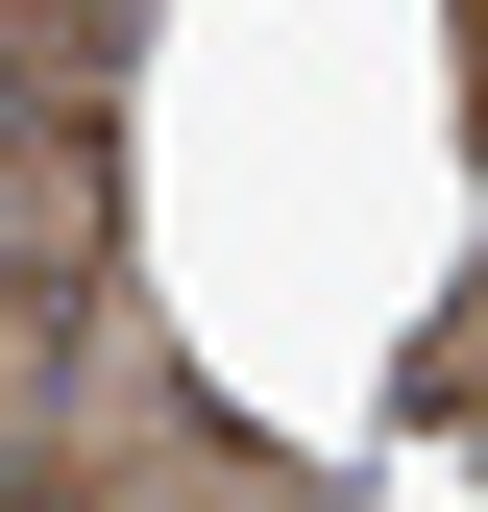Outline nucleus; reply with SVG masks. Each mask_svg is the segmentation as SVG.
I'll return each mask as SVG.
<instances>
[{
    "label": "nucleus",
    "instance_id": "1",
    "mask_svg": "<svg viewBox=\"0 0 488 512\" xmlns=\"http://www.w3.org/2000/svg\"><path fill=\"white\" fill-rule=\"evenodd\" d=\"M25 512H342L318 464H293V439H220V415H171L147 366H98V415L49 439V488Z\"/></svg>",
    "mask_w": 488,
    "mask_h": 512
},
{
    "label": "nucleus",
    "instance_id": "2",
    "mask_svg": "<svg viewBox=\"0 0 488 512\" xmlns=\"http://www.w3.org/2000/svg\"><path fill=\"white\" fill-rule=\"evenodd\" d=\"M122 25H147V0H0V122H98Z\"/></svg>",
    "mask_w": 488,
    "mask_h": 512
},
{
    "label": "nucleus",
    "instance_id": "3",
    "mask_svg": "<svg viewBox=\"0 0 488 512\" xmlns=\"http://www.w3.org/2000/svg\"><path fill=\"white\" fill-rule=\"evenodd\" d=\"M415 415H488V269H464L440 317H415Z\"/></svg>",
    "mask_w": 488,
    "mask_h": 512
},
{
    "label": "nucleus",
    "instance_id": "4",
    "mask_svg": "<svg viewBox=\"0 0 488 512\" xmlns=\"http://www.w3.org/2000/svg\"><path fill=\"white\" fill-rule=\"evenodd\" d=\"M464 171H488V0H464Z\"/></svg>",
    "mask_w": 488,
    "mask_h": 512
}]
</instances>
